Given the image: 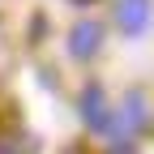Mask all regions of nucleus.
<instances>
[{
    "label": "nucleus",
    "mask_w": 154,
    "mask_h": 154,
    "mask_svg": "<svg viewBox=\"0 0 154 154\" xmlns=\"http://www.w3.org/2000/svg\"><path fill=\"white\" fill-rule=\"evenodd\" d=\"M73 5H90V0H73Z\"/></svg>",
    "instance_id": "39448f33"
},
{
    "label": "nucleus",
    "mask_w": 154,
    "mask_h": 154,
    "mask_svg": "<svg viewBox=\"0 0 154 154\" xmlns=\"http://www.w3.org/2000/svg\"><path fill=\"white\" fill-rule=\"evenodd\" d=\"M141 124H146V94L137 90V94H128V103L120 107L116 124H107L103 133H107V137H124V141H128V137H133V133H137Z\"/></svg>",
    "instance_id": "f257e3e1"
},
{
    "label": "nucleus",
    "mask_w": 154,
    "mask_h": 154,
    "mask_svg": "<svg viewBox=\"0 0 154 154\" xmlns=\"http://www.w3.org/2000/svg\"><path fill=\"white\" fill-rule=\"evenodd\" d=\"M116 22H120L124 34H146V26H150V0H120Z\"/></svg>",
    "instance_id": "f03ea898"
},
{
    "label": "nucleus",
    "mask_w": 154,
    "mask_h": 154,
    "mask_svg": "<svg viewBox=\"0 0 154 154\" xmlns=\"http://www.w3.org/2000/svg\"><path fill=\"white\" fill-rule=\"evenodd\" d=\"M82 120L103 133V124H107V103H103V90H99V86H90V90L82 94Z\"/></svg>",
    "instance_id": "20e7f679"
},
{
    "label": "nucleus",
    "mask_w": 154,
    "mask_h": 154,
    "mask_svg": "<svg viewBox=\"0 0 154 154\" xmlns=\"http://www.w3.org/2000/svg\"><path fill=\"white\" fill-rule=\"evenodd\" d=\"M99 43H103V30L94 26V22H82V26L69 34V51L77 56V60H90V56L99 51Z\"/></svg>",
    "instance_id": "7ed1b4c3"
},
{
    "label": "nucleus",
    "mask_w": 154,
    "mask_h": 154,
    "mask_svg": "<svg viewBox=\"0 0 154 154\" xmlns=\"http://www.w3.org/2000/svg\"><path fill=\"white\" fill-rule=\"evenodd\" d=\"M0 154H13V150H0Z\"/></svg>",
    "instance_id": "423d86ee"
}]
</instances>
